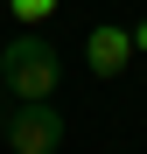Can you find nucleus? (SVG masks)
Returning a JSON list of instances; mask_svg holds the SVG:
<instances>
[{
    "instance_id": "f257e3e1",
    "label": "nucleus",
    "mask_w": 147,
    "mask_h": 154,
    "mask_svg": "<svg viewBox=\"0 0 147 154\" xmlns=\"http://www.w3.org/2000/svg\"><path fill=\"white\" fill-rule=\"evenodd\" d=\"M56 84H63V56H56V42H42L35 28L14 35L7 49H0V91H7L14 105H28V98H56Z\"/></svg>"
},
{
    "instance_id": "f03ea898",
    "label": "nucleus",
    "mask_w": 147,
    "mask_h": 154,
    "mask_svg": "<svg viewBox=\"0 0 147 154\" xmlns=\"http://www.w3.org/2000/svg\"><path fill=\"white\" fill-rule=\"evenodd\" d=\"M0 140H7L14 154H56V147H63V112H56V98H28V105L0 112Z\"/></svg>"
},
{
    "instance_id": "7ed1b4c3",
    "label": "nucleus",
    "mask_w": 147,
    "mask_h": 154,
    "mask_svg": "<svg viewBox=\"0 0 147 154\" xmlns=\"http://www.w3.org/2000/svg\"><path fill=\"white\" fill-rule=\"evenodd\" d=\"M84 63H91V77H119L133 63V35L126 28H105V21H98V28L84 35Z\"/></svg>"
},
{
    "instance_id": "20e7f679",
    "label": "nucleus",
    "mask_w": 147,
    "mask_h": 154,
    "mask_svg": "<svg viewBox=\"0 0 147 154\" xmlns=\"http://www.w3.org/2000/svg\"><path fill=\"white\" fill-rule=\"evenodd\" d=\"M7 7H14V21H21V28H42V21L56 14V0H7Z\"/></svg>"
},
{
    "instance_id": "39448f33",
    "label": "nucleus",
    "mask_w": 147,
    "mask_h": 154,
    "mask_svg": "<svg viewBox=\"0 0 147 154\" xmlns=\"http://www.w3.org/2000/svg\"><path fill=\"white\" fill-rule=\"evenodd\" d=\"M133 49H147V21H140V28H133Z\"/></svg>"
}]
</instances>
